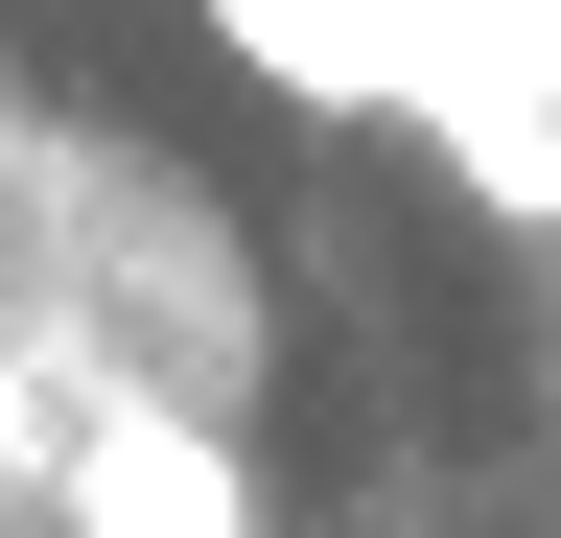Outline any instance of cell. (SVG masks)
Segmentation results:
<instances>
[{"instance_id": "obj_1", "label": "cell", "mask_w": 561, "mask_h": 538, "mask_svg": "<svg viewBox=\"0 0 561 538\" xmlns=\"http://www.w3.org/2000/svg\"><path fill=\"white\" fill-rule=\"evenodd\" d=\"M351 117H421L491 211H561V0H328Z\"/></svg>"}, {"instance_id": "obj_2", "label": "cell", "mask_w": 561, "mask_h": 538, "mask_svg": "<svg viewBox=\"0 0 561 538\" xmlns=\"http://www.w3.org/2000/svg\"><path fill=\"white\" fill-rule=\"evenodd\" d=\"M70 538H257V422H187V398H94L47 445Z\"/></svg>"}, {"instance_id": "obj_3", "label": "cell", "mask_w": 561, "mask_h": 538, "mask_svg": "<svg viewBox=\"0 0 561 538\" xmlns=\"http://www.w3.org/2000/svg\"><path fill=\"white\" fill-rule=\"evenodd\" d=\"M210 47H234L257 94H305V117H351V24H328V0H210Z\"/></svg>"}]
</instances>
